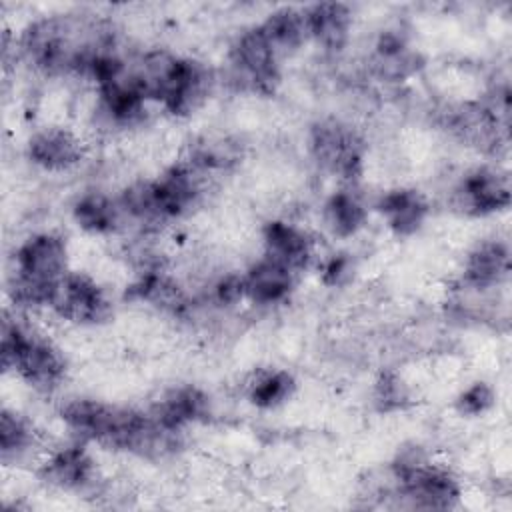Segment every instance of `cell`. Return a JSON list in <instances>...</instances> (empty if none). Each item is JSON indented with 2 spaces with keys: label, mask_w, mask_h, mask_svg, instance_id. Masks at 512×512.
Listing matches in <instances>:
<instances>
[{
  "label": "cell",
  "mask_w": 512,
  "mask_h": 512,
  "mask_svg": "<svg viewBox=\"0 0 512 512\" xmlns=\"http://www.w3.org/2000/svg\"><path fill=\"white\" fill-rule=\"evenodd\" d=\"M20 46L28 62L44 72H88L112 52V32L96 16L58 14L30 24Z\"/></svg>",
  "instance_id": "1"
},
{
  "label": "cell",
  "mask_w": 512,
  "mask_h": 512,
  "mask_svg": "<svg viewBox=\"0 0 512 512\" xmlns=\"http://www.w3.org/2000/svg\"><path fill=\"white\" fill-rule=\"evenodd\" d=\"M62 420L82 438L138 454L166 450L172 436V432L162 430L150 414L110 406L98 400L78 398L68 402L62 408Z\"/></svg>",
  "instance_id": "2"
},
{
  "label": "cell",
  "mask_w": 512,
  "mask_h": 512,
  "mask_svg": "<svg viewBox=\"0 0 512 512\" xmlns=\"http://www.w3.org/2000/svg\"><path fill=\"white\" fill-rule=\"evenodd\" d=\"M66 244L56 234H36L16 250V274L10 284L14 302L42 306L52 302L56 286L68 274Z\"/></svg>",
  "instance_id": "3"
},
{
  "label": "cell",
  "mask_w": 512,
  "mask_h": 512,
  "mask_svg": "<svg viewBox=\"0 0 512 512\" xmlns=\"http://www.w3.org/2000/svg\"><path fill=\"white\" fill-rule=\"evenodd\" d=\"M2 366L16 370L30 386L52 390L64 376V358L44 338L6 320L2 330Z\"/></svg>",
  "instance_id": "4"
},
{
  "label": "cell",
  "mask_w": 512,
  "mask_h": 512,
  "mask_svg": "<svg viewBox=\"0 0 512 512\" xmlns=\"http://www.w3.org/2000/svg\"><path fill=\"white\" fill-rule=\"evenodd\" d=\"M400 492L416 508L444 510L456 504L460 486L452 474L428 464L416 450L400 454L392 464Z\"/></svg>",
  "instance_id": "5"
},
{
  "label": "cell",
  "mask_w": 512,
  "mask_h": 512,
  "mask_svg": "<svg viewBox=\"0 0 512 512\" xmlns=\"http://www.w3.org/2000/svg\"><path fill=\"white\" fill-rule=\"evenodd\" d=\"M310 150L324 170L340 178L352 180L362 172V140L350 126L338 120H322L312 128Z\"/></svg>",
  "instance_id": "6"
},
{
  "label": "cell",
  "mask_w": 512,
  "mask_h": 512,
  "mask_svg": "<svg viewBox=\"0 0 512 512\" xmlns=\"http://www.w3.org/2000/svg\"><path fill=\"white\" fill-rule=\"evenodd\" d=\"M238 78L254 92L270 94L280 82V54L270 44L260 26L244 32L230 50Z\"/></svg>",
  "instance_id": "7"
},
{
  "label": "cell",
  "mask_w": 512,
  "mask_h": 512,
  "mask_svg": "<svg viewBox=\"0 0 512 512\" xmlns=\"http://www.w3.org/2000/svg\"><path fill=\"white\" fill-rule=\"evenodd\" d=\"M206 90H208L206 68L194 60L172 56L162 74L156 100L162 102V106L168 112L176 116H184L198 108V104L206 96Z\"/></svg>",
  "instance_id": "8"
},
{
  "label": "cell",
  "mask_w": 512,
  "mask_h": 512,
  "mask_svg": "<svg viewBox=\"0 0 512 512\" xmlns=\"http://www.w3.org/2000/svg\"><path fill=\"white\" fill-rule=\"evenodd\" d=\"M50 306L58 316L76 324H96L110 312L100 286L84 274H66L56 286Z\"/></svg>",
  "instance_id": "9"
},
{
  "label": "cell",
  "mask_w": 512,
  "mask_h": 512,
  "mask_svg": "<svg viewBox=\"0 0 512 512\" xmlns=\"http://www.w3.org/2000/svg\"><path fill=\"white\" fill-rule=\"evenodd\" d=\"M456 194L466 212L478 216L498 212L510 204L508 176L492 168H478L462 180Z\"/></svg>",
  "instance_id": "10"
},
{
  "label": "cell",
  "mask_w": 512,
  "mask_h": 512,
  "mask_svg": "<svg viewBox=\"0 0 512 512\" xmlns=\"http://www.w3.org/2000/svg\"><path fill=\"white\" fill-rule=\"evenodd\" d=\"M206 410H208L206 394L194 386H182L168 392L162 400H158L152 406L150 416L162 430L176 434L182 426L202 418Z\"/></svg>",
  "instance_id": "11"
},
{
  "label": "cell",
  "mask_w": 512,
  "mask_h": 512,
  "mask_svg": "<svg viewBox=\"0 0 512 512\" xmlns=\"http://www.w3.org/2000/svg\"><path fill=\"white\" fill-rule=\"evenodd\" d=\"M30 160L46 170H66L80 162V140L64 128H44L28 142Z\"/></svg>",
  "instance_id": "12"
},
{
  "label": "cell",
  "mask_w": 512,
  "mask_h": 512,
  "mask_svg": "<svg viewBox=\"0 0 512 512\" xmlns=\"http://www.w3.org/2000/svg\"><path fill=\"white\" fill-rule=\"evenodd\" d=\"M302 12L308 36H312L322 48L330 52H338L344 48L352 24V14L346 4L322 2Z\"/></svg>",
  "instance_id": "13"
},
{
  "label": "cell",
  "mask_w": 512,
  "mask_h": 512,
  "mask_svg": "<svg viewBox=\"0 0 512 512\" xmlns=\"http://www.w3.org/2000/svg\"><path fill=\"white\" fill-rule=\"evenodd\" d=\"M510 270V252L504 242H482L466 258L464 280L468 286L486 290L506 280Z\"/></svg>",
  "instance_id": "14"
},
{
  "label": "cell",
  "mask_w": 512,
  "mask_h": 512,
  "mask_svg": "<svg viewBox=\"0 0 512 512\" xmlns=\"http://www.w3.org/2000/svg\"><path fill=\"white\" fill-rule=\"evenodd\" d=\"M264 246H266V258L286 266L292 272L304 268L310 258L308 236L296 226L280 220L266 224Z\"/></svg>",
  "instance_id": "15"
},
{
  "label": "cell",
  "mask_w": 512,
  "mask_h": 512,
  "mask_svg": "<svg viewBox=\"0 0 512 512\" xmlns=\"http://www.w3.org/2000/svg\"><path fill=\"white\" fill-rule=\"evenodd\" d=\"M292 284L294 272L264 256L244 276V294L256 304H276L288 296Z\"/></svg>",
  "instance_id": "16"
},
{
  "label": "cell",
  "mask_w": 512,
  "mask_h": 512,
  "mask_svg": "<svg viewBox=\"0 0 512 512\" xmlns=\"http://www.w3.org/2000/svg\"><path fill=\"white\" fill-rule=\"evenodd\" d=\"M42 474L50 484L78 490L94 478V462L82 446H66L48 458Z\"/></svg>",
  "instance_id": "17"
},
{
  "label": "cell",
  "mask_w": 512,
  "mask_h": 512,
  "mask_svg": "<svg viewBox=\"0 0 512 512\" xmlns=\"http://www.w3.org/2000/svg\"><path fill=\"white\" fill-rule=\"evenodd\" d=\"M450 128L472 146L482 150L494 148L498 144V116L492 108L466 104L450 114Z\"/></svg>",
  "instance_id": "18"
},
{
  "label": "cell",
  "mask_w": 512,
  "mask_h": 512,
  "mask_svg": "<svg viewBox=\"0 0 512 512\" xmlns=\"http://www.w3.org/2000/svg\"><path fill=\"white\" fill-rule=\"evenodd\" d=\"M378 210L398 236H410L422 226L428 206L416 190H392L382 196Z\"/></svg>",
  "instance_id": "19"
},
{
  "label": "cell",
  "mask_w": 512,
  "mask_h": 512,
  "mask_svg": "<svg viewBox=\"0 0 512 512\" xmlns=\"http://www.w3.org/2000/svg\"><path fill=\"white\" fill-rule=\"evenodd\" d=\"M372 66L386 80H404L420 68V58L398 34L386 32L376 44Z\"/></svg>",
  "instance_id": "20"
},
{
  "label": "cell",
  "mask_w": 512,
  "mask_h": 512,
  "mask_svg": "<svg viewBox=\"0 0 512 512\" xmlns=\"http://www.w3.org/2000/svg\"><path fill=\"white\" fill-rule=\"evenodd\" d=\"M260 28L280 56L296 50L308 36L304 12L294 8H280L272 12Z\"/></svg>",
  "instance_id": "21"
},
{
  "label": "cell",
  "mask_w": 512,
  "mask_h": 512,
  "mask_svg": "<svg viewBox=\"0 0 512 512\" xmlns=\"http://www.w3.org/2000/svg\"><path fill=\"white\" fill-rule=\"evenodd\" d=\"M366 218L364 206L358 202V198L346 190L336 192L328 198L324 206V220L326 226L334 236L348 238L356 234Z\"/></svg>",
  "instance_id": "22"
},
{
  "label": "cell",
  "mask_w": 512,
  "mask_h": 512,
  "mask_svg": "<svg viewBox=\"0 0 512 512\" xmlns=\"http://www.w3.org/2000/svg\"><path fill=\"white\" fill-rule=\"evenodd\" d=\"M74 220L80 228L104 234L112 232L120 220V208L104 194H84L74 204Z\"/></svg>",
  "instance_id": "23"
},
{
  "label": "cell",
  "mask_w": 512,
  "mask_h": 512,
  "mask_svg": "<svg viewBox=\"0 0 512 512\" xmlns=\"http://www.w3.org/2000/svg\"><path fill=\"white\" fill-rule=\"evenodd\" d=\"M34 442V432L30 424L16 412L2 410L0 414V452L2 460L20 458Z\"/></svg>",
  "instance_id": "24"
},
{
  "label": "cell",
  "mask_w": 512,
  "mask_h": 512,
  "mask_svg": "<svg viewBox=\"0 0 512 512\" xmlns=\"http://www.w3.org/2000/svg\"><path fill=\"white\" fill-rule=\"evenodd\" d=\"M292 390H294L292 374L284 370H274V372L262 374L250 386V400L260 408H274L284 400H288Z\"/></svg>",
  "instance_id": "25"
},
{
  "label": "cell",
  "mask_w": 512,
  "mask_h": 512,
  "mask_svg": "<svg viewBox=\"0 0 512 512\" xmlns=\"http://www.w3.org/2000/svg\"><path fill=\"white\" fill-rule=\"evenodd\" d=\"M136 292L140 294V298L156 306L170 308L174 312L184 306V294L180 292V288L160 274H146L136 286Z\"/></svg>",
  "instance_id": "26"
},
{
  "label": "cell",
  "mask_w": 512,
  "mask_h": 512,
  "mask_svg": "<svg viewBox=\"0 0 512 512\" xmlns=\"http://www.w3.org/2000/svg\"><path fill=\"white\" fill-rule=\"evenodd\" d=\"M374 402L382 412L398 410L408 402V390L396 374L386 372L378 378L374 386Z\"/></svg>",
  "instance_id": "27"
},
{
  "label": "cell",
  "mask_w": 512,
  "mask_h": 512,
  "mask_svg": "<svg viewBox=\"0 0 512 512\" xmlns=\"http://www.w3.org/2000/svg\"><path fill=\"white\" fill-rule=\"evenodd\" d=\"M492 404H494V392H492V388H490L488 384H484V382L472 384V386L466 388V390L458 396V400H456L458 412L468 414V416L484 414Z\"/></svg>",
  "instance_id": "28"
},
{
  "label": "cell",
  "mask_w": 512,
  "mask_h": 512,
  "mask_svg": "<svg viewBox=\"0 0 512 512\" xmlns=\"http://www.w3.org/2000/svg\"><path fill=\"white\" fill-rule=\"evenodd\" d=\"M216 296L220 302H236L244 294V276H228L216 286Z\"/></svg>",
  "instance_id": "29"
},
{
  "label": "cell",
  "mask_w": 512,
  "mask_h": 512,
  "mask_svg": "<svg viewBox=\"0 0 512 512\" xmlns=\"http://www.w3.org/2000/svg\"><path fill=\"white\" fill-rule=\"evenodd\" d=\"M346 270H348V260L342 258V256H334V258L326 264V268H324V282L336 284V282L342 278V274H344Z\"/></svg>",
  "instance_id": "30"
}]
</instances>
